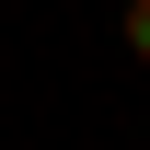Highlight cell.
<instances>
[{"label": "cell", "instance_id": "obj_1", "mask_svg": "<svg viewBox=\"0 0 150 150\" xmlns=\"http://www.w3.org/2000/svg\"><path fill=\"white\" fill-rule=\"evenodd\" d=\"M127 58H150V0H127Z\"/></svg>", "mask_w": 150, "mask_h": 150}]
</instances>
